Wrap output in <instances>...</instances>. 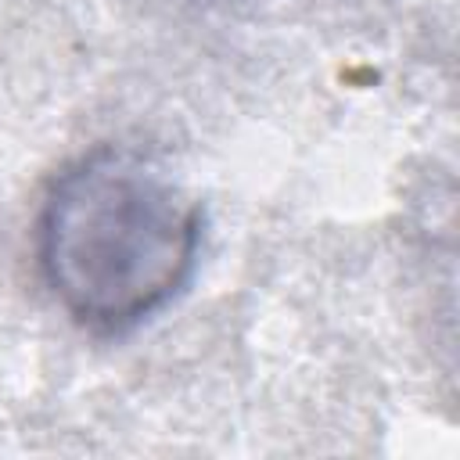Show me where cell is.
Instances as JSON below:
<instances>
[{"instance_id":"1","label":"cell","mask_w":460,"mask_h":460,"mask_svg":"<svg viewBox=\"0 0 460 460\" xmlns=\"http://www.w3.org/2000/svg\"><path fill=\"white\" fill-rule=\"evenodd\" d=\"M201 208L155 158L93 147L47 187L36 259L54 302L93 334L158 316L194 277Z\"/></svg>"}]
</instances>
